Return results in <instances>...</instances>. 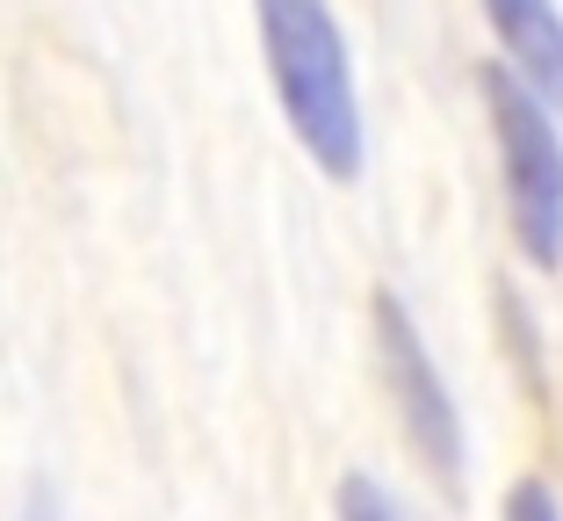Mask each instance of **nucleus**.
Returning <instances> with one entry per match:
<instances>
[{
  "label": "nucleus",
  "mask_w": 563,
  "mask_h": 521,
  "mask_svg": "<svg viewBox=\"0 0 563 521\" xmlns=\"http://www.w3.org/2000/svg\"><path fill=\"white\" fill-rule=\"evenodd\" d=\"M253 30H261L267 87L282 101L289 138L311 152L325 182H362L368 123L362 87H354V51L332 0H253Z\"/></svg>",
  "instance_id": "1"
},
{
  "label": "nucleus",
  "mask_w": 563,
  "mask_h": 521,
  "mask_svg": "<svg viewBox=\"0 0 563 521\" xmlns=\"http://www.w3.org/2000/svg\"><path fill=\"white\" fill-rule=\"evenodd\" d=\"M484 117H492V152H498V196L506 225L528 269L556 275L563 269V109L534 95L506 58L477 73Z\"/></svg>",
  "instance_id": "2"
},
{
  "label": "nucleus",
  "mask_w": 563,
  "mask_h": 521,
  "mask_svg": "<svg viewBox=\"0 0 563 521\" xmlns=\"http://www.w3.org/2000/svg\"><path fill=\"white\" fill-rule=\"evenodd\" d=\"M368 340H376V377H383V399L398 413L405 442H412L419 471L448 492V500H463V471H470V435H463V405L448 391L441 362H433L427 334L419 319L405 312L398 290H376L368 304Z\"/></svg>",
  "instance_id": "3"
},
{
  "label": "nucleus",
  "mask_w": 563,
  "mask_h": 521,
  "mask_svg": "<svg viewBox=\"0 0 563 521\" xmlns=\"http://www.w3.org/2000/svg\"><path fill=\"white\" fill-rule=\"evenodd\" d=\"M498 36V58L563 109V0H477Z\"/></svg>",
  "instance_id": "4"
},
{
  "label": "nucleus",
  "mask_w": 563,
  "mask_h": 521,
  "mask_svg": "<svg viewBox=\"0 0 563 521\" xmlns=\"http://www.w3.org/2000/svg\"><path fill=\"white\" fill-rule=\"evenodd\" d=\"M332 521H412V507L368 471H347L332 486Z\"/></svg>",
  "instance_id": "5"
},
{
  "label": "nucleus",
  "mask_w": 563,
  "mask_h": 521,
  "mask_svg": "<svg viewBox=\"0 0 563 521\" xmlns=\"http://www.w3.org/2000/svg\"><path fill=\"white\" fill-rule=\"evenodd\" d=\"M498 521H563V500L542 478H520V486L506 492V507H498Z\"/></svg>",
  "instance_id": "6"
},
{
  "label": "nucleus",
  "mask_w": 563,
  "mask_h": 521,
  "mask_svg": "<svg viewBox=\"0 0 563 521\" xmlns=\"http://www.w3.org/2000/svg\"><path fill=\"white\" fill-rule=\"evenodd\" d=\"M15 521H66V500H58V486H51V478H30V492L15 500Z\"/></svg>",
  "instance_id": "7"
}]
</instances>
